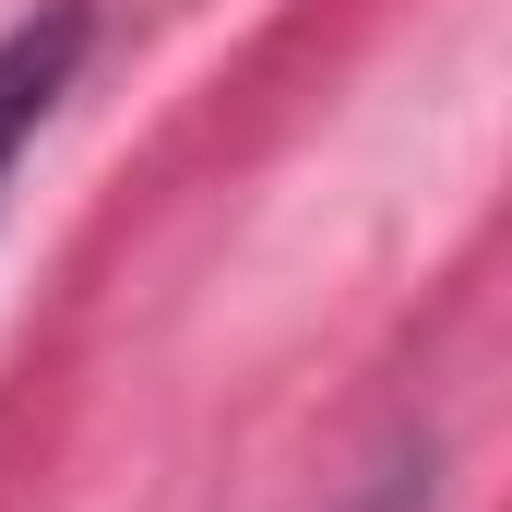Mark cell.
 Wrapping results in <instances>:
<instances>
[{"mask_svg": "<svg viewBox=\"0 0 512 512\" xmlns=\"http://www.w3.org/2000/svg\"><path fill=\"white\" fill-rule=\"evenodd\" d=\"M84 48H96V0H36V12L0 36V191H12L24 143L60 120V96H72Z\"/></svg>", "mask_w": 512, "mask_h": 512, "instance_id": "1", "label": "cell"}]
</instances>
